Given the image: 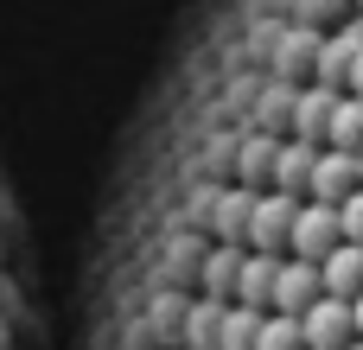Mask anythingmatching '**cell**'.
Returning <instances> with one entry per match:
<instances>
[{
	"mask_svg": "<svg viewBox=\"0 0 363 350\" xmlns=\"http://www.w3.org/2000/svg\"><path fill=\"white\" fill-rule=\"evenodd\" d=\"M313 172H319V147L281 140V159H274V191H281V198H294V204H313Z\"/></svg>",
	"mask_w": 363,
	"mask_h": 350,
	"instance_id": "cell-6",
	"label": "cell"
},
{
	"mask_svg": "<svg viewBox=\"0 0 363 350\" xmlns=\"http://www.w3.org/2000/svg\"><path fill=\"white\" fill-rule=\"evenodd\" d=\"M351 350H363V338H357V344H351Z\"/></svg>",
	"mask_w": 363,
	"mask_h": 350,
	"instance_id": "cell-15",
	"label": "cell"
},
{
	"mask_svg": "<svg viewBox=\"0 0 363 350\" xmlns=\"http://www.w3.org/2000/svg\"><path fill=\"white\" fill-rule=\"evenodd\" d=\"M300 210H306V204L268 191V198L255 204V223H249V255H287V249H294V223H300Z\"/></svg>",
	"mask_w": 363,
	"mask_h": 350,
	"instance_id": "cell-2",
	"label": "cell"
},
{
	"mask_svg": "<svg viewBox=\"0 0 363 350\" xmlns=\"http://www.w3.org/2000/svg\"><path fill=\"white\" fill-rule=\"evenodd\" d=\"M357 179H363V153H357Z\"/></svg>",
	"mask_w": 363,
	"mask_h": 350,
	"instance_id": "cell-14",
	"label": "cell"
},
{
	"mask_svg": "<svg viewBox=\"0 0 363 350\" xmlns=\"http://www.w3.org/2000/svg\"><path fill=\"white\" fill-rule=\"evenodd\" d=\"M262 325H268V312L230 306V319H223V338H217V350H255V344H262Z\"/></svg>",
	"mask_w": 363,
	"mask_h": 350,
	"instance_id": "cell-10",
	"label": "cell"
},
{
	"mask_svg": "<svg viewBox=\"0 0 363 350\" xmlns=\"http://www.w3.org/2000/svg\"><path fill=\"white\" fill-rule=\"evenodd\" d=\"M300 332H306V350H351L357 344V319H351L345 300H319L300 319Z\"/></svg>",
	"mask_w": 363,
	"mask_h": 350,
	"instance_id": "cell-4",
	"label": "cell"
},
{
	"mask_svg": "<svg viewBox=\"0 0 363 350\" xmlns=\"http://www.w3.org/2000/svg\"><path fill=\"white\" fill-rule=\"evenodd\" d=\"M319 300H325V274H319L313 261H294V255H287V268H281V281H274V312H281V319H306Z\"/></svg>",
	"mask_w": 363,
	"mask_h": 350,
	"instance_id": "cell-3",
	"label": "cell"
},
{
	"mask_svg": "<svg viewBox=\"0 0 363 350\" xmlns=\"http://www.w3.org/2000/svg\"><path fill=\"white\" fill-rule=\"evenodd\" d=\"M345 249V223H338V210L332 204H306L300 210V223H294V261H313V268H325L332 255Z\"/></svg>",
	"mask_w": 363,
	"mask_h": 350,
	"instance_id": "cell-1",
	"label": "cell"
},
{
	"mask_svg": "<svg viewBox=\"0 0 363 350\" xmlns=\"http://www.w3.org/2000/svg\"><path fill=\"white\" fill-rule=\"evenodd\" d=\"M287 255H249L242 261V281H236V306L249 312H274V281H281Z\"/></svg>",
	"mask_w": 363,
	"mask_h": 350,
	"instance_id": "cell-7",
	"label": "cell"
},
{
	"mask_svg": "<svg viewBox=\"0 0 363 350\" xmlns=\"http://www.w3.org/2000/svg\"><path fill=\"white\" fill-rule=\"evenodd\" d=\"M338 223H345V242L363 249V191L351 198V204H338Z\"/></svg>",
	"mask_w": 363,
	"mask_h": 350,
	"instance_id": "cell-12",
	"label": "cell"
},
{
	"mask_svg": "<svg viewBox=\"0 0 363 350\" xmlns=\"http://www.w3.org/2000/svg\"><path fill=\"white\" fill-rule=\"evenodd\" d=\"M255 350H306L300 319H281V312H268V325H262V344H255Z\"/></svg>",
	"mask_w": 363,
	"mask_h": 350,
	"instance_id": "cell-11",
	"label": "cell"
},
{
	"mask_svg": "<svg viewBox=\"0 0 363 350\" xmlns=\"http://www.w3.org/2000/svg\"><path fill=\"white\" fill-rule=\"evenodd\" d=\"M357 191H363L357 153H332V147H325V153H319V172H313V204H332V210H338V204H351Z\"/></svg>",
	"mask_w": 363,
	"mask_h": 350,
	"instance_id": "cell-5",
	"label": "cell"
},
{
	"mask_svg": "<svg viewBox=\"0 0 363 350\" xmlns=\"http://www.w3.org/2000/svg\"><path fill=\"white\" fill-rule=\"evenodd\" d=\"M351 319H357V338H363V300H351Z\"/></svg>",
	"mask_w": 363,
	"mask_h": 350,
	"instance_id": "cell-13",
	"label": "cell"
},
{
	"mask_svg": "<svg viewBox=\"0 0 363 350\" xmlns=\"http://www.w3.org/2000/svg\"><path fill=\"white\" fill-rule=\"evenodd\" d=\"M319 274H325V300H345V306H351V300H363V249H351V242H345V249H338Z\"/></svg>",
	"mask_w": 363,
	"mask_h": 350,
	"instance_id": "cell-8",
	"label": "cell"
},
{
	"mask_svg": "<svg viewBox=\"0 0 363 350\" xmlns=\"http://www.w3.org/2000/svg\"><path fill=\"white\" fill-rule=\"evenodd\" d=\"M325 147H332V153H363V96H338Z\"/></svg>",
	"mask_w": 363,
	"mask_h": 350,
	"instance_id": "cell-9",
	"label": "cell"
}]
</instances>
